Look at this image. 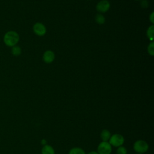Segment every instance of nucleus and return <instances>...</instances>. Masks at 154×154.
Wrapping results in <instances>:
<instances>
[{
	"mask_svg": "<svg viewBox=\"0 0 154 154\" xmlns=\"http://www.w3.org/2000/svg\"><path fill=\"white\" fill-rule=\"evenodd\" d=\"M4 44L8 47H13L17 44L19 41V35L14 31L6 32L3 37Z\"/></svg>",
	"mask_w": 154,
	"mask_h": 154,
	"instance_id": "obj_1",
	"label": "nucleus"
},
{
	"mask_svg": "<svg viewBox=\"0 0 154 154\" xmlns=\"http://www.w3.org/2000/svg\"><path fill=\"white\" fill-rule=\"evenodd\" d=\"M133 147L134 150L138 153H143L147 151L149 145L145 141L139 140L134 143Z\"/></svg>",
	"mask_w": 154,
	"mask_h": 154,
	"instance_id": "obj_2",
	"label": "nucleus"
},
{
	"mask_svg": "<svg viewBox=\"0 0 154 154\" xmlns=\"http://www.w3.org/2000/svg\"><path fill=\"white\" fill-rule=\"evenodd\" d=\"M124 137L119 134L111 135V137L109 139V143L111 144V146H113L114 147L121 146L124 143Z\"/></svg>",
	"mask_w": 154,
	"mask_h": 154,
	"instance_id": "obj_3",
	"label": "nucleus"
},
{
	"mask_svg": "<svg viewBox=\"0 0 154 154\" xmlns=\"http://www.w3.org/2000/svg\"><path fill=\"white\" fill-rule=\"evenodd\" d=\"M111 151V146L108 141L101 142L97 147L98 154H110Z\"/></svg>",
	"mask_w": 154,
	"mask_h": 154,
	"instance_id": "obj_4",
	"label": "nucleus"
},
{
	"mask_svg": "<svg viewBox=\"0 0 154 154\" xmlns=\"http://www.w3.org/2000/svg\"><path fill=\"white\" fill-rule=\"evenodd\" d=\"M33 31L36 35L38 36H43L46 32V28L43 23L37 22L34 25Z\"/></svg>",
	"mask_w": 154,
	"mask_h": 154,
	"instance_id": "obj_5",
	"label": "nucleus"
},
{
	"mask_svg": "<svg viewBox=\"0 0 154 154\" xmlns=\"http://www.w3.org/2000/svg\"><path fill=\"white\" fill-rule=\"evenodd\" d=\"M110 7V4L107 0H102L99 1L96 5V10L100 13L106 12Z\"/></svg>",
	"mask_w": 154,
	"mask_h": 154,
	"instance_id": "obj_6",
	"label": "nucleus"
},
{
	"mask_svg": "<svg viewBox=\"0 0 154 154\" xmlns=\"http://www.w3.org/2000/svg\"><path fill=\"white\" fill-rule=\"evenodd\" d=\"M55 58V54L54 52L50 50L46 51L43 55V60L46 63H52Z\"/></svg>",
	"mask_w": 154,
	"mask_h": 154,
	"instance_id": "obj_7",
	"label": "nucleus"
},
{
	"mask_svg": "<svg viewBox=\"0 0 154 154\" xmlns=\"http://www.w3.org/2000/svg\"><path fill=\"white\" fill-rule=\"evenodd\" d=\"M42 154H55V151L51 146L46 144L42 149Z\"/></svg>",
	"mask_w": 154,
	"mask_h": 154,
	"instance_id": "obj_8",
	"label": "nucleus"
},
{
	"mask_svg": "<svg viewBox=\"0 0 154 154\" xmlns=\"http://www.w3.org/2000/svg\"><path fill=\"white\" fill-rule=\"evenodd\" d=\"M111 137V132L107 129H103L100 133V138L103 141H107Z\"/></svg>",
	"mask_w": 154,
	"mask_h": 154,
	"instance_id": "obj_9",
	"label": "nucleus"
},
{
	"mask_svg": "<svg viewBox=\"0 0 154 154\" xmlns=\"http://www.w3.org/2000/svg\"><path fill=\"white\" fill-rule=\"evenodd\" d=\"M153 31H154V26L153 25H152L148 28L146 32V34L148 38L152 42H153Z\"/></svg>",
	"mask_w": 154,
	"mask_h": 154,
	"instance_id": "obj_10",
	"label": "nucleus"
},
{
	"mask_svg": "<svg viewBox=\"0 0 154 154\" xmlns=\"http://www.w3.org/2000/svg\"><path fill=\"white\" fill-rule=\"evenodd\" d=\"M11 54L15 56V57H17L19 55H20L21 54L22 52V50L21 48L17 45H15L13 47H11Z\"/></svg>",
	"mask_w": 154,
	"mask_h": 154,
	"instance_id": "obj_11",
	"label": "nucleus"
},
{
	"mask_svg": "<svg viewBox=\"0 0 154 154\" xmlns=\"http://www.w3.org/2000/svg\"><path fill=\"white\" fill-rule=\"evenodd\" d=\"M69 154H85L84 150L80 147H73L71 149Z\"/></svg>",
	"mask_w": 154,
	"mask_h": 154,
	"instance_id": "obj_12",
	"label": "nucleus"
},
{
	"mask_svg": "<svg viewBox=\"0 0 154 154\" xmlns=\"http://www.w3.org/2000/svg\"><path fill=\"white\" fill-rule=\"evenodd\" d=\"M95 20H96V22L97 23L100 24V25L103 24L105 23V17L102 14H100V13L96 14V17H95Z\"/></svg>",
	"mask_w": 154,
	"mask_h": 154,
	"instance_id": "obj_13",
	"label": "nucleus"
},
{
	"mask_svg": "<svg viewBox=\"0 0 154 154\" xmlns=\"http://www.w3.org/2000/svg\"><path fill=\"white\" fill-rule=\"evenodd\" d=\"M147 52L151 56H153V55H154V43H153V42H152L148 45Z\"/></svg>",
	"mask_w": 154,
	"mask_h": 154,
	"instance_id": "obj_14",
	"label": "nucleus"
},
{
	"mask_svg": "<svg viewBox=\"0 0 154 154\" xmlns=\"http://www.w3.org/2000/svg\"><path fill=\"white\" fill-rule=\"evenodd\" d=\"M117 154H127V150L123 146H119L117 149Z\"/></svg>",
	"mask_w": 154,
	"mask_h": 154,
	"instance_id": "obj_15",
	"label": "nucleus"
},
{
	"mask_svg": "<svg viewBox=\"0 0 154 154\" xmlns=\"http://www.w3.org/2000/svg\"><path fill=\"white\" fill-rule=\"evenodd\" d=\"M148 4V1L147 0H143L140 3V5L143 8H147Z\"/></svg>",
	"mask_w": 154,
	"mask_h": 154,
	"instance_id": "obj_16",
	"label": "nucleus"
},
{
	"mask_svg": "<svg viewBox=\"0 0 154 154\" xmlns=\"http://www.w3.org/2000/svg\"><path fill=\"white\" fill-rule=\"evenodd\" d=\"M153 16H154V13H153V12H152V13L150 14V17H149V19H150V22H151L152 23H154Z\"/></svg>",
	"mask_w": 154,
	"mask_h": 154,
	"instance_id": "obj_17",
	"label": "nucleus"
},
{
	"mask_svg": "<svg viewBox=\"0 0 154 154\" xmlns=\"http://www.w3.org/2000/svg\"><path fill=\"white\" fill-rule=\"evenodd\" d=\"M87 154H98V153L96 152H95V151H91V152L88 153Z\"/></svg>",
	"mask_w": 154,
	"mask_h": 154,
	"instance_id": "obj_18",
	"label": "nucleus"
},
{
	"mask_svg": "<svg viewBox=\"0 0 154 154\" xmlns=\"http://www.w3.org/2000/svg\"><path fill=\"white\" fill-rule=\"evenodd\" d=\"M137 154H143V153H137Z\"/></svg>",
	"mask_w": 154,
	"mask_h": 154,
	"instance_id": "obj_19",
	"label": "nucleus"
},
{
	"mask_svg": "<svg viewBox=\"0 0 154 154\" xmlns=\"http://www.w3.org/2000/svg\"><path fill=\"white\" fill-rule=\"evenodd\" d=\"M136 1H139V0H136Z\"/></svg>",
	"mask_w": 154,
	"mask_h": 154,
	"instance_id": "obj_20",
	"label": "nucleus"
}]
</instances>
